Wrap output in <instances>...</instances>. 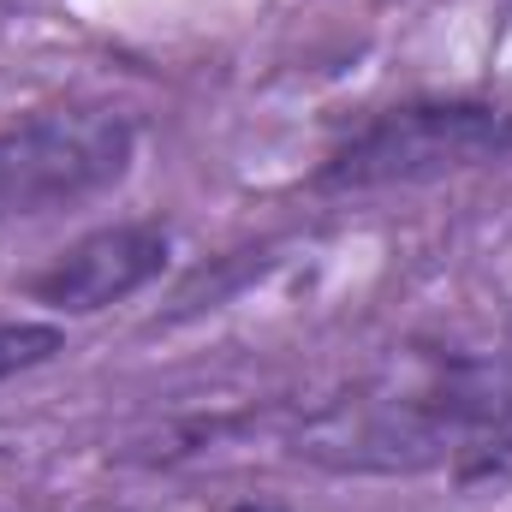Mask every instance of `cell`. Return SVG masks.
I'll return each instance as SVG.
<instances>
[{"label":"cell","mask_w":512,"mask_h":512,"mask_svg":"<svg viewBox=\"0 0 512 512\" xmlns=\"http://www.w3.org/2000/svg\"><path fill=\"white\" fill-rule=\"evenodd\" d=\"M512 161V96H399L346 126L304 173L316 197H370Z\"/></svg>","instance_id":"cell-1"},{"label":"cell","mask_w":512,"mask_h":512,"mask_svg":"<svg viewBox=\"0 0 512 512\" xmlns=\"http://www.w3.org/2000/svg\"><path fill=\"white\" fill-rule=\"evenodd\" d=\"M137 167V120L108 102H54L0 126V221L84 209Z\"/></svg>","instance_id":"cell-2"},{"label":"cell","mask_w":512,"mask_h":512,"mask_svg":"<svg viewBox=\"0 0 512 512\" xmlns=\"http://www.w3.org/2000/svg\"><path fill=\"white\" fill-rule=\"evenodd\" d=\"M173 227L161 215H131V221H108V227H90L78 233L66 251H54L36 274H24V298L54 316V322H72V316H102L114 304H131L137 292L161 286L167 268H173Z\"/></svg>","instance_id":"cell-3"},{"label":"cell","mask_w":512,"mask_h":512,"mask_svg":"<svg viewBox=\"0 0 512 512\" xmlns=\"http://www.w3.org/2000/svg\"><path fill=\"white\" fill-rule=\"evenodd\" d=\"M66 352V322L54 316H6L0 322V387L54 364Z\"/></svg>","instance_id":"cell-4"},{"label":"cell","mask_w":512,"mask_h":512,"mask_svg":"<svg viewBox=\"0 0 512 512\" xmlns=\"http://www.w3.org/2000/svg\"><path fill=\"white\" fill-rule=\"evenodd\" d=\"M447 483L453 489H512V387H507V405H501V423L489 429V441Z\"/></svg>","instance_id":"cell-5"},{"label":"cell","mask_w":512,"mask_h":512,"mask_svg":"<svg viewBox=\"0 0 512 512\" xmlns=\"http://www.w3.org/2000/svg\"><path fill=\"white\" fill-rule=\"evenodd\" d=\"M221 512H286L280 501H262V495H245V501H233V507H221Z\"/></svg>","instance_id":"cell-6"}]
</instances>
